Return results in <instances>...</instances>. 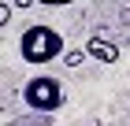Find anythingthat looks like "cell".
<instances>
[{
  "mask_svg": "<svg viewBox=\"0 0 130 126\" xmlns=\"http://www.w3.org/2000/svg\"><path fill=\"white\" fill-rule=\"evenodd\" d=\"M63 48L67 45H63L60 30L48 26V22H30V26L22 30V37H19V56L26 63H34V67H45L52 59H60Z\"/></svg>",
  "mask_w": 130,
  "mask_h": 126,
  "instance_id": "1",
  "label": "cell"
},
{
  "mask_svg": "<svg viewBox=\"0 0 130 126\" xmlns=\"http://www.w3.org/2000/svg\"><path fill=\"white\" fill-rule=\"evenodd\" d=\"M22 100H26V107H30V111L48 115V111H60V107H63L67 93H63L60 78H52V74H37V78H30V82L22 85Z\"/></svg>",
  "mask_w": 130,
  "mask_h": 126,
  "instance_id": "2",
  "label": "cell"
},
{
  "mask_svg": "<svg viewBox=\"0 0 130 126\" xmlns=\"http://www.w3.org/2000/svg\"><path fill=\"white\" fill-rule=\"evenodd\" d=\"M82 52H86V59H100V63H119V45H111V41L104 37H89L86 45H82Z\"/></svg>",
  "mask_w": 130,
  "mask_h": 126,
  "instance_id": "3",
  "label": "cell"
},
{
  "mask_svg": "<svg viewBox=\"0 0 130 126\" xmlns=\"http://www.w3.org/2000/svg\"><path fill=\"white\" fill-rule=\"evenodd\" d=\"M63 67H67V70H78L82 67V63H86V52H82V48H63Z\"/></svg>",
  "mask_w": 130,
  "mask_h": 126,
  "instance_id": "4",
  "label": "cell"
},
{
  "mask_svg": "<svg viewBox=\"0 0 130 126\" xmlns=\"http://www.w3.org/2000/svg\"><path fill=\"white\" fill-rule=\"evenodd\" d=\"M11 11H15V8H11V4H4V0H0V30H4V26H8V22H11Z\"/></svg>",
  "mask_w": 130,
  "mask_h": 126,
  "instance_id": "5",
  "label": "cell"
},
{
  "mask_svg": "<svg viewBox=\"0 0 130 126\" xmlns=\"http://www.w3.org/2000/svg\"><path fill=\"white\" fill-rule=\"evenodd\" d=\"M34 4H45V8H67V4H74V0H34Z\"/></svg>",
  "mask_w": 130,
  "mask_h": 126,
  "instance_id": "6",
  "label": "cell"
},
{
  "mask_svg": "<svg viewBox=\"0 0 130 126\" xmlns=\"http://www.w3.org/2000/svg\"><path fill=\"white\" fill-rule=\"evenodd\" d=\"M8 4H11V8H30L34 0H8Z\"/></svg>",
  "mask_w": 130,
  "mask_h": 126,
  "instance_id": "7",
  "label": "cell"
}]
</instances>
